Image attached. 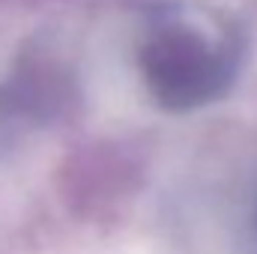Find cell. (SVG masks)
Listing matches in <instances>:
<instances>
[{
    "label": "cell",
    "instance_id": "cell-1",
    "mask_svg": "<svg viewBox=\"0 0 257 254\" xmlns=\"http://www.w3.org/2000/svg\"><path fill=\"white\" fill-rule=\"evenodd\" d=\"M141 72L150 96L168 111H194L215 102L233 81L236 54L186 18H168L141 45Z\"/></svg>",
    "mask_w": 257,
    "mask_h": 254
}]
</instances>
